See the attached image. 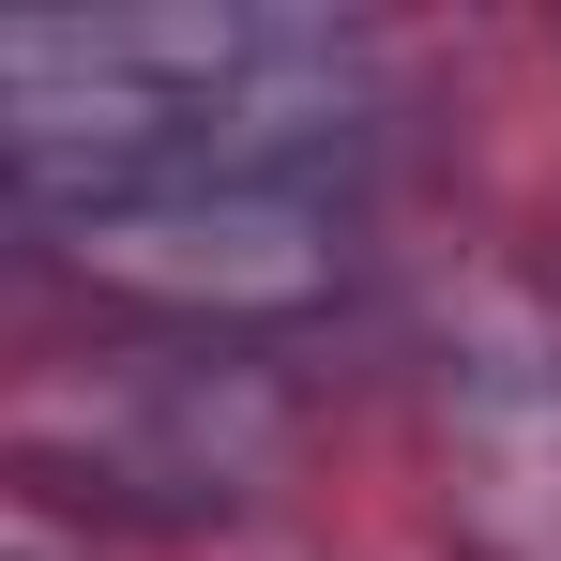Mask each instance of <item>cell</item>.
<instances>
[{"label": "cell", "instance_id": "obj_1", "mask_svg": "<svg viewBox=\"0 0 561 561\" xmlns=\"http://www.w3.org/2000/svg\"><path fill=\"white\" fill-rule=\"evenodd\" d=\"M31 243H61V274L122 288L152 319H197V334L319 319L334 288L365 274L350 197H288V183H152V197H106V213H61Z\"/></svg>", "mask_w": 561, "mask_h": 561}, {"label": "cell", "instance_id": "obj_2", "mask_svg": "<svg viewBox=\"0 0 561 561\" xmlns=\"http://www.w3.org/2000/svg\"><path fill=\"white\" fill-rule=\"evenodd\" d=\"M304 456V410H288L259 365L228 350H152L122 365V394L92 410V501H137V516H259Z\"/></svg>", "mask_w": 561, "mask_h": 561}, {"label": "cell", "instance_id": "obj_3", "mask_svg": "<svg viewBox=\"0 0 561 561\" xmlns=\"http://www.w3.org/2000/svg\"><path fill=\"white\" fill-rule=\"evenodd\" d=\"M0 561H92V501L61 470H0Z\"/></svg>", "mask_w": 561, "mask_h": 561}, {"label": "cell", "instance_id": "obj_4", "mask_svg": "<svg viewBox=\"0 0 561 561\" xmlns=\"http://www.w3.org/2000/svg\"><path fill=\"white\" fill-rule=\"evenodd\" d=\"M15 288H31V213L0 197V319H15Z\"/></svg>", "mask_w": 561, "mask_h": 561}]
</instances>
